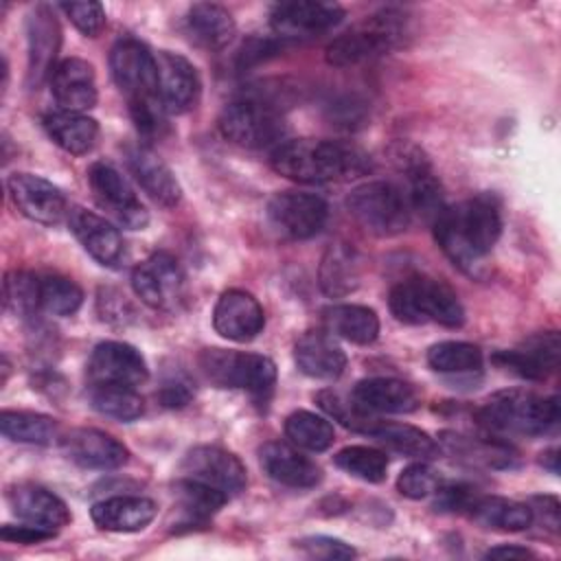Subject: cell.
Segmentation results:
<instances>
[{"instance_id": "cell-54", "label": "cell", "mask_w": 561, "mask_h": 561, "mask_svg": "<svg viewBox=\"0 0 561 561\" xmlns=\"http://www.w3.org/2000/svg\"><path fill=\"white\" fill-rule=\"evenodd\" d=\"M537 554L524 546H495L484 552V559H535Z\"/></svg>"}, {"instance_id": "cell-24", "label": "cell", "mask_w": 561, "mask_h": 561, "mask_svg": "<svg viewBox=\"0 0 561 561\" xmlns=\"http://www.w3.org/2000/svg\"><path fill=\"white\" fill-rule=\"evenodd\" d=\"M125 162L142 191L160 206L173 208L182 199V186L169 164L145 145L125 149Z\"/></svg>"}, {"instance_id": "cell-13", "label": "cell", "mask_w": 561, "mask_h": 561, "mask_svg": "<svg viewBox=\"0 0 561 561\" xmlns=\"http://www.w3.org/2000/svg\"><path fill=\"white\" fill-rule=\"evenodd\" d=\"M184 478L208 484L228 497L241 493L248 484L243 462L228 449L217 445H197L182 458Z\"/></svg>"}, {"instance_id": "cell-36", "label": "cell", "mask_w": 561, "mask_h": 561, "mask_svg": "<svg viewBox=\"0 0 561 561\" xmlns=\"http://www.w3.org/2000/svg\"><path fill=\"white\" fill-rule=\"evenodd\" d=\"M329 333H335L353 344H373L379 335V318L366 305H331L322 311Z\"/></svg>"}, {"instance_id": "cell-19", "label": "cell", "mask_w": 561, "mask_h": 561, "mask_svg": "<svg viewBox=\"0 0 561 561\" xmlns=\"http://www.w3.org/2000/svg\"><path fill=\"white\" fill-rule=\"evenodd\" d=\"M7 502L22 524H31L50 533H57L72 519L70 508L59 495L33 482L13 484L7 491Z\"/></svg>"}, {"instance_id": "cell-21", "label": "cell", "mask_w": 561, "mask_h": 561, "mask_svg": "<svg viewBox=\"0 0 561 561\" xmlns=\"http://www.w3.org/2000/svg\"><path fill=\"white\" fill-rule=\"evenodd\" d=\"M213 327L226 340L250 342L263 331L265 313L250 291L228 289L215 305Z\"/></svg>"}, {"instance_id": "cell-43", "label": "cell", "mask_w": 561, "mask_h": 561, "mask_svg": "<svg viewBox=\"0 0 561 561\" xmlns=\"http://www.w3.org/2000/svg\"><path fill=\"white\" fill-rule=\"evenodd\" d=\"M333 462L344 473L364 482H383L388 473V456L368 445H348L333 456Z\"/></svg>"}, {"instance_id": "cell-42", "label": "cell", "mask_w": 561, "mask_h": 561, "mask_svg": "<svg viewBox=\"0 0 561 561\" xmlns=\"http://www.w3.org/2000/svg\"><path fill=\"white\" fill-rule=\"evenodd\" d=\"M427 364L443 375H469L482 368V351L471 342L445 340L430 346Z\"/></svg>"}, {"instance_id": "cell-8", "label": "cell", "mask_w": 561, "mask_h": 561, "mask_svg": "<svg viewBox=\"0 0 561 561\" xmlns=\"http://www.w3.org/2000/svg\"><path fill=\"white\" fill-rule=\"evenodd\" d=\"M110 70L129 110L162 105L158 57L136 37H121L110 50ZM164 107V105H162Z\"/></svg>"}, {"instance_id": "cell-38", "label": "cell", "mask_w": 561, "mask_h": 561, "mask_svg": "<svg viewBox=\"0 0 561 561\" xmlns=\"http://www.w3.org/2000/svg\"><path fill=\"white\" fill-rule=\"evenodd\" d=\"M368 436L377 438L381 445L388 449L412 456V458H430L436 454V443L434 438L423 432L421 427L408 425V423H394V421H381L377 419L375 425L370 427Z\"/></svg>"}, {"instance_id": "cell-27", "label": "cell", "mask_w": 561, "mask_h": 561, "mask_svg": "<svg viewBox=\"0 0 561 561\" xmlns=\"http://www.w3.org/2000/svg\"><path fill=\"white\" fill-rule=\"evenodd\" d=\"M48 81L59 110L85 112L96 105V77L92 64H88L85 59H61Z\"/></svg>"}, {"instance_id": "cell-25", "label": "cell", "mask_w": 561, "mask_h": 561, "mask_svg": "<svg viewBox=\"0 0 561 561\" xmlns=\"http://www.w3.org/2000/svg\"><path fill=\"white\" fill-rule=\"evenodd\" d=\"M353 403L368 414H408L421 403L419 392L397 377H368L353 386Z\"/></svg>"}, {"instance_id": "cell-16", "label": "cell", "mask_w": 561, "mask_h": 561, "mask_svg": "<svg viewBox=\"0 0 561 561\" xmlns=\"http://www.w3.org/2000/svg\"><path fill=\"white\" fill-rule=\"evenodd\" d=\"M61 46V28L48 4H37L26 18V85L39 88L50 79Z\"/></svg>"}, {"instance_id": "cell-6", "label": "cell", "mask_w": 561, "mask_h": 561, "mask_svg": "<svg viewBox=\"0 0 561 561\" xmlns=\"http://www.w3.org/2000/svg\"><path fill=\"white\" fill-rule=\"evenodd\" d=\"M219 131L226 140L245 149L280 145L285 121L274 101L259 94H243L230 101L219 114Z\"/></svg>"}, {"instance_id": "cell-7", "label": "cell", "mask_w": 561, "mask_h": 561, "mask_svg": "<svg viewBox=\"0 0 561 561\" xmlns=\"http://www.w3.org/2000/svg\"><path fill=\"white\" fill-rule=\"evenodd\" d=\"M351 217L370 234L394 237L410 226V202L405 193L386 180H370L355 186L346 197Z\"/></svg>"}, {"instance_id": "cell-55", "label": "cell", "mask_w": 561, "mask_h": 561, "mask_svg": "<svg viewBox=\"0 0 561 561\" xmlns=\"http://www.w3.org/2000/svg\"><path fill=\"white\" fill-rule=\"evenodd\" d=\"M539 462H541L546 469H550V473H559V449H557V447L546 449V451L541 454Z\"/></svg>"}, {"instance_id": "cell-32", "label": "cell", "mask_w": 561, "mask_h": 561, "mask_svg": "<svg viewBox=\"0 0 561 561\" xmlns=\"http://www.w3.org/2000/svg\"><path fill=\"white\" fill-rule=\"evenodd\" d=\"M362 280V259L359 254L342 241L331 243L318 267L320 289L329 298H342L353 294Z\"/></svg>"}, {"instance_id": "cell-18", "label": "cell", "mask_w": 561, "mask_h": 561, "mask_svg": "<svg viewBox=\"0 0 561 561\" xmlns=\"http://www.w3.org/2000/svg\"><path fill=\"white\" fill-rule=\"evenodd\" d=\"M561 340L557 331H543L526 337L517 348L500 351L493 355V362L522 379L543 381L559 368Z\"/></svg>"}, {"instance_id": "cell-46", "label": "cell", "mask_w": 561, "mask_h": 561, "mask_svg": "<svg viewBox=\"0 0 561 561\" xmlns=\"http://www.w3.org/2000/svg\"><path fill=\"white\" fill-rule=\"evenodd\" d=\"M316 401H318V405L329 414V416H333L335 421H340L344 427H348V430H353V432H359V434H366L368 436V432H370V427L375 425V421H377V416L375 414H368V412H364V410H359L355 403H353V399L348 401V399H344L340 392H335V390H320L318 394H316Z\"/></svg>"}, {"instance_id": "cell-10", "label": "cell", "mask_w": 561, "mask_h": 561, "mask_svg": "<svg viewBox=\"0 0 561 561\" xmlns=\"http://www.w3.org/2000/svg\"><path fill=\"white\" fill-rule=\"evenodd\" d=\"M270 228L289 241H305L316 237L329 217L327 202L316 193L280 191L274 193L265 206Z\"/></svg>"}, {"instance_id": "cell-2", "label": "cell", "mask_w": 561, "mask_h": 561, "mask_svg": "<svg viewBox=\"0 0 561 561\" xmlns=\"http://www.w3.org/2000/svg\"><path fill=\"white\" fill-rule=\"evenodd\" d=\"M270 164L278 175L302 184L344 182L370 171V158L362 149L320 138H294L276 145Z\"/></svg>"}, {"instance_id": "cell-14", "label": "cell", "mask_w": 561, "mask_h": 561, "mask_svg": "<svg viewBox=\"0 0 561 561\" xmlns=\"http://www.w3.org/2000/svg\"><path fill=\"white\" fill-rule=\"evenodd\" d=\"M134 294L151 309H173L184 291V274L175 256L156 252L131 272Z\"/></svg>"}, {"instance_id": "cell-34", "label": "cell", "mask_w": 561, "mask_h": 561, "mask_svg": "<svg viewBox=\"0 0 561 561\" xmlns=\"http://www.w3.org/2000/svg\"><path fill=\"white\" fill-rule=\"evenodd\" d=\"M42 125L48 138L72 156H83L92 151L99 140V123L83 112L55 110L44 114Z\"/></svg>"}, {"instance_id": "cell-31", "label": "cell", "mask_w": 561, "mask_h": 561, "mask_svg": "<svg viewBox=\"0 0 561 561\" xmlns=\"http://www.w3.org/2000/svg\"><path fill=\"white\" fill-rule=\"evenodd\" d=\"M438 443L449 456L471 462V465H484V467H493V469L517 467V451L508 443H504L495 436H489V438L473 436L471 438V436H465L458 432H443Z\"/></svg>"}, {"instance_id": "cell-26", "label": "cell", "mask_w": 561, "mask_h": 561, "mask_svg": "<svg viewBox=\"0 0 561 561\" xmlns=\"http://www.w3.org/2000/svg\"><path fill=\"white\" fill-rule=\"evenodd\" d=\"M259 462L267 478L289 489H313L322 480V469L311 458L280 440L265 443L259 449Z\"/></svg>"}, {"instance_id": "cell-23", "label": "cell", "mask_w": 561, "mask_h": 561, "mask_svg": "<svg viewBox=\"0 0 561 561\" xmlns=\"http://www.w3.org/2000/svg\"><path fill=\"white\" fill-rule=\"evenodd\" d=\"M158 79L160 101L167 114H184L199 101L202 81L195 66L171 50L158 53Z\"/></svg>"}, {"instance_id": "cell-12", "label": "cell", "mask_w": 561, "mask_h": 561, "mask_svg": "<svg viewBox=\"0 0 561 561\" xmlns=\"http://www.w3.org/2000/svg\"><path fill=\"white\" fill-rule=\"evenodd\" d=\"M342 18L344 9L337 2L289 0L272 7L270 26L283 39H307L331 31Z\"/></svg>"}, {"instance_id": "cell-47", "label": "cell", "mask_w": 561, "mask_h": 561, "mask_svg": "<svg viewBox=\"0 0 561 561\" xmlns=\"http://www.w3.org/2000/svg\"><path fill=\"white\" fill-rule=\"evenodd\" d=\"M438 486H440L438 473L425 462H414L405 467L397 478V491L410 500H423L427 495H434Z\"/></svg>"}, {"instance_id": "cell-22", "label": "cell", "mask_w": 561, "mask_h": 561, "mask_svg": "<svg viewBox=\"0 0 561 561\" xmlns=\"http://www.w3.org/2000/svg\"><path fill=\"white\" fill-rule=\"evenodd\" d=\"M61 449L75 465L83 469L110 471L129 460V449L118 438L94 427L70 430L61 438Z\"/></svg>"}, {"instance_id": "cell-30", "label": "cell", "mask_w": 561, "mask_h": 561, "mask_svg": "<svg viewBox=\"0 0 561 561\" xmlns=\"http://www.w3.org/2000/svg\"><path fill=\"white\" fill-rule=\"evenodd\" d=\"M294 359L300 373L324 381L337 379L346 368V353L327 331H305L296 340Z\"/></svg>"}, {"instance_id": "cell-15", "label": "cell", "mask_w": 561, "mask_h": 561, "mask_svg": "<svg viewBox=\"0 0 561 561\" xmlns=\"http://www.w3.org/2000/svg\"><path fill=\"white\" fill-rule=\"evenodd\" d=\"M9 197L15 208L31 221L55 226L68 217V199L64 191L50 180L35 173H11L7 180Z\"/></svg>"}, {"instance_id": "cell-48", "label": "cell", "mask_w": 561, "mask_h": 561, "mask_svg": "<svg viewBox=\"0 0 561 561\" xmlns=\"http://www.w3.org/2000/svg\"><path fill=\"white\" fill-rule=\"evenodd\" d=\"M298 550H302L309 559H324V561H344V559H355L357 552L353 546L337 537H327V535H311L302 537L296 541Z\"/></svg>"}, {"instance_id": "cell-40", "label": "cell", "mask_w": 561, "mask_h": 561, "mask_svg": "<svg viewBox=\"0 0 561 561\" xmlns=\"http://www.w3.org/2000/svg\"><path fill=\"white\" fill-rule=\"evenodd\" d=\"M0 430L9 440L26 445H50L59 434L55 419L28 410H2Z\"/></svg>"}, {"instance_id": "cell-17", "label": "cell", "mask_w": 561, "mask_h": 561, "mask_svg": "<svg viewBox=\"0 0 561 561\" xmlns=\"http://www.w3.org/2000/svg\"><path fill=\"white\" fill-rule=\"evenodd\" d=\"M90 383H118V386H140L149 377L147 362L142 353L118 340L99 342L88 359Z\"/></svg>"}, {"instance_id": "cell-33", "label": "cell", "mask_w": 561, "mask_h": 561, "mask_svg": "<svg viewBox=\"0 0 561 561\" xmlns=\"http://www.w3.org/2000/svg\"><path fill=\"white\" fill-rule=\"evenodd\" d=\"M465 513L480 526L500 533H522L533 526V511L526 502L508 500L502 495L476 493Z\"/></svg>"}, {"instance_id": "cell-3", "label": "cell", "mask_w": 561, "mask_h": 561, "mask_svg": "<svg viewBox=\"0 0 561 561\" xmlns=\"http://www.w3.org/2000/svg\"><path fill=\"white\" fill-rule=\"evenodd\" d=\"M559 399L508 388L491 394L476 412L482 427L508 436H543L559 425Z\"/></svg>"}, {"instance_id": "cell-53", "label": "cell", "mask_w": 561, "mask_h": 561, "mask_svg": "<svg viewBox=\"0 0 561 561\" xmlns=\"http://www.w3.org/2000/svg\"><path fill=\"white\" fill-rule=\"evenodd\" d=\"M99 313L103 320L107 322H123L127 316L125 311L129 309L125 296H121L118 291L114 289H101L99 291Z\"/></svg>"}, {"instance_id": "cell-39", "label": "cell", "mask_w": 561, "mask_h": 561, "mask_svg": "<svg viewBox=\"0 0 561 561\" xmlns=\"http://www.w3.org/2000/svg\"><path fill=\"white\" fill-rule=\"evenodd\" d=\"M175 502L182 513V522L186 526H193L204 524L210 515H215L228 502V495L208 484L182 476L175 482Z\"/></svg>"}, {"instance_id": "cell-28", "label": "cell", "mask_w": 561, "mask_h": 561, "mask_svg": "<svg viewBox=\"0 0 561 561\" xmlns=\"http://www.w3.org/2000/svg\"><path fill=\"white\" fill-rule=\"evenodd\" d=\"M397 160L410 184V193H408L410 208L423 215L430 224H434V219L440 215V210L447 204L443 199V188L432 171V164L414 147H408V149L401 147V153L397 156Z\"/></svg>"}, {"instance_id": "cell-49", "label": "cell", "mask_w": 561, "mask_h": 561, "mask_svg": "<svg viewBox=\"0 0 561 561\" xmlns=\"http://www.w3.org/2000/svg\"><path fill=\"white\" fill-rule=\"evenodd\" d=\"M59 9L85 37H96L105 26V9L101 2H64Z\"/></svg>"}, {"instance_id": "cell-44", "label": "cell", "mask_w": 561, "mask_h": 561, "mask_svg": "<svg viewBox=\"0 0 561 561\" xmlns=\"http://www.w3.org/2000/svg\"><path fill=\"white\" fill-rule=\"evenodd\" d=\"M39 305L53 316H72L83 305L81 287L61 274L39 276Z\"/></svg>"}, {"instance_id": "cell-35", "label": "cell", "mask_w": 561, "mask_h": 561, "mask_svg": "<svg viewBox=\"0 0 561 561\" xmlns=\"http://www.w3.org/2000/svg\"><path fill=\"white\" fill-rule=\"evenodd\" d=\"M186 35L202 48L219 50L228 46L237 33V24L228 9L215 2H197L184 18Z\"/></svg>"}, {"instance_id": "cell-41", "label": "cell", "mask_w": 561, "mask_h": 561, "mask_svg": "<svg viewBox=\"0 0 561 561\" xmlns=\"http://www.w3.org/2000/svg\"><path fill=\"white\" fill-rule=\"evenodd\" d=\"M285 436L307 451H327L335 440L333 425L309 410H296L285 419Z\"/></svg>"}, {"instance_id": "cell-4", "label": "cell", "mask_w": 561, "mask_h": 561, "mask_svg": "<svg viewBox=\"0 0 561 561\" xmlns=\"http://www.w3.org/2000/svg\"><path fill=\"white\" fill-rule=\"evenodd\" d=\"M392 316L405 324L436 322L449 329H458L465 322V307L458 294L438 278L408 276L399 280L388 296Z\"/></svg>"}, {"instance_id": "cell-52", "label": "cell", "mask_w": 561, "mask_h": 561, "mask_svg": "<svg viewBox=\"0 0 561 561\" xmlns=\"http://www.w3.org/2000/svg\"><path fill=\"white\" fill-rule=\"evenodd\" d=\"M526 504L533 511V522L539 519L548 530H559V500L554 495H535Z\"/></svg>"}, {"instance_id": "cell-51", "label": "cell", "mask_w": 561, "mask_h": 561, "mask_svg": "<svg viewBox=\"0 0 561 561\" xmlns=\"http://www.w3.org/2000/svg\"><path fill=\"white\" fill-rule=\"evenodd\" d=\"M0 537L4 541H13V543H24V546H31V543H42V541H48L55 537V533L50 530H44V528H37V526H31V524H18V526H11V524H4L0 528Z\"/></svg>"}, {"instance_id": "cell-37", "label": "cell", "mask_w": 561, "mask_h": 561, "mask_svg": "<svg viewBox=\"0 0 561 561\" xmlns=\"http://www.w3.org/2000/svg\"><path fill=\"white\" fill-rule=\"evenodd\" d=\"M88 401L99 414L123 423L136 421L145 412V401L131 386L90 383Z\"/></svg>"}, {"instance_id": "cell-5", "label": "cell", "mask_w": 561, "mask_h": 561, "mask_svg": "<svg viewBox=\"0 0 561 561\" xmlns=\"http://www.w3.org/2000/svg\"><path fill=\"white\" fill-rule=\"evenodd\" d=\"M405 35H408V28H405L403 13L386 9L355 24L351 31L342 33L340 37H335L327 46L324 57L331 66H337V68L357 66L401 46Z\"/></svg>"}, {"instance_id": "cell-9", "label": "cell", "mask_w": 561, "mask_h": 561, "mask_svg": "<svg viewBox=\"0 0 561 561\" xmlns=\"http://www.w3.org/2000/svg\"><path fill=\"white\" fill-rule=\"evenodd\" d=\"M197 362L204 377L217 388H237L265 397L276 383V364L259 353L204 348Z\"/></svg>"}, {"instance_id": "cell-11", "label": "cell", "mask_w": 561, "mask_h": 561, "mask_svg": "<svg viewBox=\"0 0 561 561\" xmlns=\"http://www.w3.org/2000/svg\"><path fill=\"white\" fill-rule=\"evenodd\" d=\"M88 182L94 199L105 208L121 226L129 230H142L149 224V210L127 182V178L110 162H94L88 169Z\"/></svg>"}, {"instance_id": "cell-29", "label": "cell", "mask_w": 561, "mask_h": 561, "mask_svg": "<svg viewBox=\"0 0 561 561\" xmlns=\"http://www.w3.org/2000/svg\"><path fill=\"white\" fill-rule=\"evenodd\" d=\"M158 513L153 500L142 495H112L92 504V522L110 533H140Z\"/></svg>"}, {"instance_id": "cell-50", "label": "cell", "mask_w": 561, "mask_h": 561, "mask_svg": "<svg viewBox=\"0 0 561 561\" xmlns=\"http://www.w3.org/2000/svg\"><path fill=\"white\" fill-rule=\"evenodd\" d=\"M195 394V388L193 383L180 375V373H173L171 377H167L158 390V399L164 408H184Z\"/></svg>"}, {"instance_id": "cell-20", "label": "cell", "mask_w": 561, "mask_h": 561, "mask_svg": "<svg viewBox=\"0 0 561 561\" xmlns=\"http://www.w3.org/2000/svg\"><path fill=\"white\" fill-rule=\"evenodd\" d=\"M66 219L75 239L96 263L105 267H114L116 263H121L125 254V243L112 221L81 206H72Z\"/></svg>"}, {"instance_id": "cell-1", "label": "cell", "mask_w": 561, "mask_h": 561, "mask_svg": "<svg viewBox=\"0 0 561 561\" xmlns=\"http://www.w3.org/2000/svg\"><path fill=\"white\" fill-rule=\"evenodd\" d=\"M502 226V202L493 193H480L445 206L432 224L434 239L445 256L469 276H480V267L497 243Z\"/></svg>"}, {"instance_id": "cell-45", "label": "cell", "mask_w": 561, "mask_h": 561, "mask_svg": "<svg viewBox=\"0 0 561 561\" xmlns=\"http://www.w3.org/2000/svg\"><path fill=\"white\" fill-rule=\"evenodd\" d=\"M4 307L20 316V318H31L37 311H42L39 305V276L33 272L24 270H13L4 276Z\"/></svg>"}]
</instances>
